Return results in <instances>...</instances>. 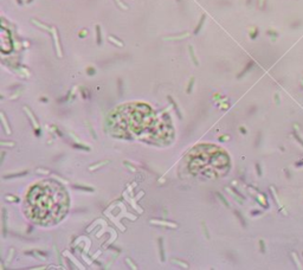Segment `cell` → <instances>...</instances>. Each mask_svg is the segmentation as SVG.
I'll list each match as a JSON object with an SVG mask.
<instances>
[{
  "instance_id": "cell-1",
  "label": "cell",
  "mask_w": 303,
  "mask_h": 270,
  "mask_svg": "<svg viewBox=\"0 0 303 270\" xmlns=\"http://www.w3.org/2000/svg\"><path fill=\"white\" fill-rule=\"evenodd\" d=\"M110 124L117 136L139 139L148 142L169 141L172 124L159 118L146 104H126L117 108L111 115Z\"/></svg>"
},
{
  "instance_id": "cell-2",
  "label": "cell",
  "mask_w": 303,
  "mask_h": 270,
  "mask_svg": "<svg viewBox=\"0 0 303 270\" xmlns=\"http://www.w3.org/2000/svg\"><path fill=\"white\" fill-rule=\"evenodd\" d=\"M25 206L27 216L36 223L53 224L68 212L69 197L57 181L44 180L30 190Z\"/></svg>"
},
{
  "instance_id": "cell-3",
  "label": "cell",
  "mask_w": 303,
  "mask_h": 270,
  "mask_svg": "<svg viewBox=\"0 0 303 270\" xmlns=\"http://www.w3.org/2000/svg\"><path fill=\"white\" fill-rule=\"evenodd\" d=\"M227 154L212 145H201L193 148L187 156L188 171L194 176L219 178L229 171Z\"/></svg>"
},
{
  "instance_id": "cell-4",
  "label": "cell",
  "mask_w": 303,
  "mask_h": 270,
  "mask_svg": "<svg viewBox=\"0 0 303 270\" xmlns=\"http://www.w3.org/2000/svg\"><path fill=\"white\" fill-rule=\"evenodd\" d=\"M11 49H12V43L9 37V32L5 29H3L1 30V50L4 52H9L11 51Z\"/></svg>"
}]
</instances>
